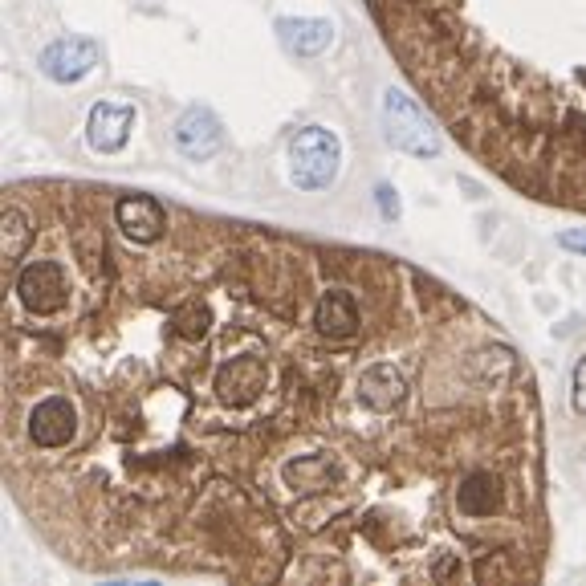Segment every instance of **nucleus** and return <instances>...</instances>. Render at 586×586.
Returning a JSON list of instances; mask_svg holds the SVG:
<instances>
[{
	"instance_id": "obj_1",
	"label": "nucleus",
	"mask_w": 586,
	"mask_h": 586,
	"mask_svg": "<svg viewBox=\"0 0 586 586\" xmlns=\"http://www.w3.org/2000/svg\"><path fill=\"white\" fill-rule=\"evenodd\" d=\"M5 485L90 574L534 582L542 412L493 318L399 257L147 192L5 200Z\"/></svg>"
},
{
	"instance_id": "obj_2",
	"label": "nucleus",
	"mask_w": 586,
	"mask_h": 586,
	"mask_svg": "<svg viewBox=\"0 0 586 586\" xmlns=\"http://www.w3.org/2000/svg\"><path fill=\"white\" fill-rule=\"evenodd\" d=\"M387 53L485 171L586 216V0H363Z\"/></svg>"
},
{
	"instance_id": "obj_3",
	"label": "nucleus",
	"mask_w": 586,
	"mask_h": 586,
	"mask_svg": "<svg viewBox=\"0 0 586 586\" xmlns=\"http://www.w3.org/2000/svg\"><path fill=\"white\" fill-rule=\"evenodd\" d=\"M342 143L326 127H306L289 139V180L302 192H326L338 180Z\"/></svg>"
},
{
	"instance_id": "obj_4",
	"label": "nucleus",
	"mask_w": 586,
	"mask_h": 586,
	"mask_svg": "<svg viewBox=\"0 0 586 586\" xmlns=\"http://www.w3.org/2000/svg\"><path fill=\"white\" fill-rule=\"evenodd\" d=\"M387 135H391V143L399 147V151H407V155H420V159H428V155H440V135L428 127V119H424V106L416 102V98H403V94H387Z\"/></svg>"
},
{
	"instance_id": "obj_5",
	"label": "nucleus",
	"mask_w": 586,
	"mask_h": 586,
	"mask_svg": "<svg viewBox=\"0 0 586 586\" xmlns=\"http://www.w3.org/2000/svg\"><path fill=\"white\" fill-rule=\"evenodd\" d=\"M135 131V106L131 102H98L90 110V123H86V139L98 155H114L123 151L127 139Z\"/></svg>"
},
{
	"instance_id": "obj_6",
	"label": "nucleus",
	"mask_w": 586,
	"mask_h": 586,
	"mask_svg": "<svg viewBox=\"0 0 586 586\" xmlns=\"http://www.w3.org/2000/svg\"><path fill=\"white\" fill-rule=\"evenodd\" d=\"M41 74L45 78H53V82H62V86H70V82H82L94 66H98V45L94 41H78V37H70V41H53L45 53H41Z\"/></svg>"
},
{
	"instance_id": "obj_7",
	"label": "nucleus",
	"mask_w": 586,
	"mask_h": 586,
	"mask_svg": "<svg viewBox=\"0 0 586 586\" xmlns=\"http://www.w3.org/2000/svg\"><path fill=\"white\" fill-rule=\"evenodd\" d=\"M220 143H224L220 123L212 119V110H204V106H192L184 119L175 123V147H180L188 159H196V163L212 159L220 151Z\"/></svg>"
},
{
	"instance_id": "obj_8",
	"label": "nucleus",
	"mask_w": 586,
	"mask_h": 586,
	"mask_svg": "<svg viewBox=\"0 0 586 586\" xmlns=\"http://www.w3.org/2000/svg\"><path fill=\"white\" fill-rule=\"evenodd\" d=\"M277 33H281V41H285L293 53H302V57H314V53H322V49L334 41L330 21H314V17L277 21Z\"/></svg>"
},
{
	"instance_id": "obj_9",
	"label": "nucleus",
	"mask_w": 586,
	"mask_h": 586,
	"mask_svg": "<svg viewBox=\"0 0 586 586\" xmlns=\"http://www.w3.org/2000/svg\"><path fill=\"white\" fill-rule=\"evenodd\" d=\"M574 412L586 416V355H582L578 367H574Z\"/></svg>"
},
{
	"instance_id": "obj_10",
	"label": "nucleus",
	"mask_w": 586,
	"mask_h": 586,
	"mask_svg": "<svg viewBox=\"0 0 586 586\" xmlns=\"http://www.w3.org/2000/svg\"><path fill=\"white\" fill-rule=\"evenodd\" d=\"M558 245H562V249H574V253H586V228H582V232H562Z\"/></svg>"
},
{
	"instance_id": "obj_11",
	"label": "nucleus",
	"mask_w": 586,
	"mask_h": 586,
	"mask_svg": "<svg viewBox=\"0 0 586 586\" xmlns=\"http://www.w3.org/2000/svg\"><path fill=\"white\" fill-rule=\"evenodd\" d=\"M391 196H395L391 188H379V204H383V216H387V220L399 216V200H391Z\"/></svg>"
}]
</instances>
